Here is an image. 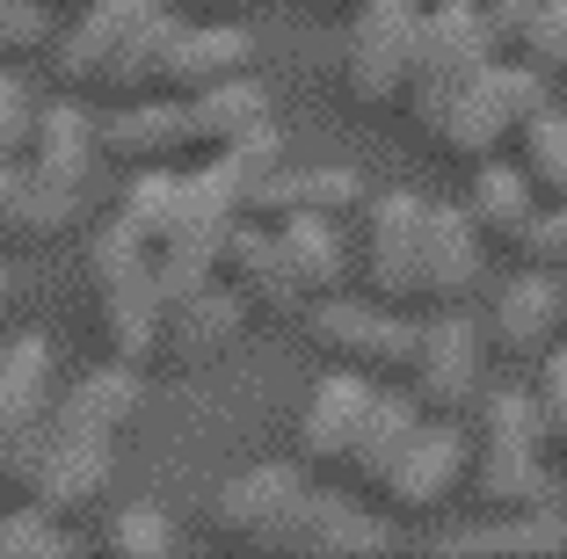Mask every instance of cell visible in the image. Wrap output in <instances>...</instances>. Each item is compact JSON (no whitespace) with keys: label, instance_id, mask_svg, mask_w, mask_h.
Wrapping results in <instances>:
<instances>
[{"label":"cell","instance_id":"obj_1","mask_svg":"<svg viewBox=\"0 0 567 559\" xmlns=\"http://www.w3.org/2000/svg\"><path fill=\"white\" fill-rule=\"evenodd\" d=\"M138 414V363H102V371H87L73 393L51 400V422H44V444H37L30 473H22V487H30V509L44 516H81L95 509V494L110 487V465H117V444L124 428H132Z\"/></svg>","mask_w":567,"mask_h":559},{"label":"cell","instance_id":"obj_2","mask_svg":"<svg viewBox=\"0 0 567 559\" xmlns=\"http://www.w3.org/2000/svg\"><path fill=\"white\" fill-rule=\"evenodd\" d=\"M175 8L167 0H87L73 8V22L51 37V73L66 95H146V66L161 51Z\"/></svg>","mask_w":567,"mask_h":559},{"label":"cell","instance_id":"obj_3","mask_svg":"<svg viewBox=\"0 0 567 559\" xmlns=\"http://www.w3.org/2000/svg\"><path fill=\"white\" fill-rule=\"evenodd\" d=\"M473 501L487 516L546 509V422H538V400L524 385L481 393V422H473Z\"/></svg>","mask_w":567,"mask_h":559},{"label":"cell","instance_id":"obj_4","mask_svg":"<svg viewBox=\"0 0 567 559\" xmlns=\"http://www.w3.org/2000/svg\"><path fill=\"white\" fill-rule=\"evenodd\" d=\"M87 277H95V320L110 356L146 371L161 356V262H153V247L110 218L87 247Z\"/></svg>","mask_w":567,"mask_h":559},{"label":"cell","instance_id":"obj_5","mask_svg":"<svg viewBox=\"0 0 567 559\" xmlns=\"http://www.w3.org/2000/svg\"><path fill=\"white\" fill-rule=\"evenodd\" d=\"M546 87L553 81L538 66H524V59H495V66H481L458 95L444 102V116L430 124V146L444 153V161H473V167L495 161V153L524 132V116L553 102Z\"/></svg>","mask_w":567,"mask_h":559},{"label":"cell","instance_id":"obj_6","mask_svg":"<svg viewBox=\"0 0 567 559\" xmlns=\"http://www.w3.org/2000/svg\"><path fill=\"white\" fill-rule=\"evenodd\" d=\"M495 59H502V37L487 30V15L473 8V0H430L422 22H415V73H408L401 110L430 132L436 116H444V102L481 66H495Z\"/></svg>","mask_w":567,"mask_h":559},{"label":"cell","instance_id":"obj_7","mask_svg":"<svg viewBox=\"0 0 567 559\" xmlns=\"http://www.w3.org/2000/svg\"><path fill=\"white\" fill-rule=\"evenodd\" d=\"M306 342L334 363V371H364V379H408V363H415V320L401 306H379V298H313L306 306Z\"/></svg>","mask_w":567,"mask_h":559},{"label":"cell","instance_id":"obj_8","mask_svg":"<svg viewBox=\"0 0 567 559\" xmlns=\"http://www.w3.org/2000/svg\"><path fill=\"white\" fill-rule=\"evenodd\" d=\"M487 379V328L466 320V306H436L415 334V363H408V393L422 400V414H458L481 407Z\"/></svg>","mask_w":567,"mask_h":559},{"label":"cell","instance_id":"obj_9","mask_svg":"<svg viewBox=\"0 0 567 559\" xmlns=\"http://www.w3.org/2000/svg\"><path fill=\"white\" fill-rule=\"evenodd\" d=\"M415 0H364L350 15V44H342V87L364 110H401L408 73H415Z\"/></svg>","mask_w":567,"mask_h":559},{"label":"cell","instance_id":"obj_10","mask_svg":"<svg viewBox=\"0 0 567 559\" xmlns=\"http://www.w3.org/2000/svg\"><path fill=\"white\" fill-rule=\"evenodd\" d=\"M313 479L291 473V465H255V473L226 479V487L204 501L212 516V538L240 545V552H284L291 545V524H299Z\"/></svg>","mask_w":567,"mask_h":559},{"label":"cell","instance_id":"obj_11","mask_svg":"<svg viewBox=\"0 0 567 559\" xmlns=\"http://www.w3.org/2000/svg\"><path fill=\"white\" fill-rule=\"evenodd\" d=\"M422 211L430 197L415 189H385V197H364V255H357V277L379 306H422Z\"/></svg>","mask_w":567,"mask_h":559},{"label":"cell","instance_id":"obj_12","mask_svg":"<svg viewBox=\"0 0 567 559\" xmlns=\"http://www.w3.org/2000/svg\"><path fill=\"white\" fill-rule=\"evenodd\" d=\"M458 479H473V428L458 422V414H422V428L408 436L401 465L385 473L379 501L401 509V516H430L458 494Z\"/></svg>","mask_w":567,"mask_h":559},{"label":"cell","instance_id":"obj_13","mask_svg":"<svg viewBox=\"0 0 567 559\" xmlns=\"http://www.w3.org/2000/svg\"><path fill=\"white\" fill-rule=\"evenodd\" d=\"M51 422V342L16 334L0 349V487H22Z\"/></svg>","mask_w":567,"mask_h":559},{"label":"cell","instance_id":"obj_14","mask_svg":"<svg viewBox=\"0 0 567 559\" xmlns=\"http://www.w3.org/2000/svg\"><path fill=\"white\" fill-rule=\"evenodd\" d=\"M248 66H255V37L234 15H212V22L175 15L161 51H153V66H146V95H197V87H218Z\"/></svg>","mask_w":567,"mask_h":559},{"label":"cell","instance_id":"obj_15","mask_svg":"<svg viewBox=\"0 0 567 559\" xmlns=\"http://www.w3.org/2000/svg\"><path fill=\"white\" fill-rule=\"evenodd\" d=\"M95 161H102V124L81 110V95L37 102V132H30V146H22V175H30L44 197H59L66 211H81Z\"/></svg>","mask_w":567,"mask_h":559},{"label":"cell","instance_id":"obj_16","mask_svg":"<svg viewBox=\"0 0 567 559\" xmlns=\"http://www.w3.org/2000/svg\"><path fill=\"white\" fill-rule=\"evenodd\" d=\"M567 328V283L553 269L524 262V277H509L495 291V313H487V349L502 363H538Z\"/></svg>","mask_w":567,"mask_h":559},{"label":"cell","instance_id":"obj_17","mask_svg":"<svg viewBox=\"0 0 567 559\" xmlns=\"http://www.w3.org/2000/svg\"><path fill=\"white\" fill-rule=\"evenodd\" d=\"M385 379H364V371H334L313 385V400H306L299 414V465L306 473H350V451L357 436H364V414L371 400H379Z\"/></svg>","mask_w":567,"mask_h":559},{"label":"cell","instance_id":"obj_18","mask_svg":"<svg viewBox=\"0 0 567 559\" xmlns=\"http://www.w3.org/2000/svg\"><path fill=\"white\" fill-rule=\"evenodd\" d=\"M487 269V240L466 218V204H430L422 211V306H466Z\"/></svg>","mask_w":567,"mask_h":559},{"label":"cell","instance_id":"obj_19","mask_svg":"<svg viewBox=\"0 0 567 559\" xmlns=\"http://www.w3.org/2000/svg\"><path fill=\"white\" fill-rule=\"evenodd\" d=\"M364 182H357V167H262V182L248 189V218H262V226H277V218H357L364 211Z\"/></svg>","mask_w":567,"mask_h":559},{"label":"cell","instance_id":"obj_20","mask_svg":"<svg viewBox=\"0 0 567 559\" xmlns=\"http://www.w3.org/2000/svg\"><path fill=\"white\" fill-rule=\"evenodd\" d=\"M240 328H248V298L234 291V283H197V291L167 298L161 313V356L167 363H212L226 356V349L240 342Z\"/></svg>","mask_w":567,"mask_h":559},{"label":"cell","instance_id":"obj_21","mask_svg":"<svg viewBox=\"0 0 567 559\" xmlns=\"http://www.w3.org/2000/svg\"><path fill=\"white\" fill-rule=\"evenodd\" d=\"M218 283H234V291L248 298V313H306L299 283L284 269L277 226H262V218H240V226L226 232V247H218Z\"/></svg>","mask_w":567,"mask_h":559},{"label":"cell","instance_id":"obj_22","mask_svg":"<svg viewBox=\"0 0 567 559\" xmlns=\"http://www.w3.org/2000/svg\"><path fill=\"white\" fill-rule=\"evenodd\" d=\"M102 153L132 161V167L197 161L189 153V124H183V95H132L117 116H102Z\"/></svg>","mask_w":567,"mask_h":559},{"label":"cell","instance_id":"obj_23","mask_svg":"<svg viewBox=\"0 0 567 559\" xmlns=\"http://www.w3.org/2000/svg\"><path fill=\"white\" fill-rule=\"evenodd\" d=\"M385 545H393V530H385L371 509H357V501H342V494L313 487L284 552L291 559H371V552H385Z\"/></svg>","mask_w":567,"mask_h":559},{"label":"cell","instance_id":"obj_24","mask_svg":"<svg viewBox=\"0 0 567 559\" xmlns=\"http://www.w3.org/2000/svg\"><path fill=\"white\" fill-rule=\"evenodd\" d=\"M183 124H189V153L204 161V153H226L240 138L269 132V95L255 87V73H234V81L183 95Z\"/></svg>","mask_w":567,"mask_h":559},{"label":"cell","instance_id":"obj_25","mask_svg":"<svg viewBox=\"0 0 567 559\" xmlns=\"http://www.w3.org/2000/svg\"><path fill=\"white\" fill-rule=\"evenodd\" d=\"M466 218L481 226V240H487V247L517 255L524 232H532V218H538V189H532V175H524L517 161H481V167H473V189H466Z\"/></svg>","mask_w":567,"mask_h":559},{"label":"cell","instance_id":"obj_26","mask_svg":"<svg viewBox=\"0 0 567 559\" xmlns=\"http://www.w3.org/2000/svg\"><path fill=\"white\" fill-rule=\"evenodd\" d=\"M277 247H284V269H291V283H299L306 306L350 283V247H342V218H313V211H306V218H277Z\"/></svg>","mask_w":567,"mask_h":559},{"label":"cell","instance_id":"obj_27","mask_svg":"<svg viewBox=\"0 0 567 559\" xmlns=\"http://www.w3.org/2000/svg\"><path fill=\"white\" fill-rule=\"evenodd\" d=\"M422 428V400L415 393H393V385H379V400H371V414H364V436H357V451H350V487H364V494H379L385 487V473L401 465V451H408V436Z\"/></svg>","mask_w":567,"mask_h":559},{"label":"cell","instance_id":"obj_28","mask_svg":"<svg viewBox=\"0 0 567 559\" xmlns=\"http://www.w3.org/2000/svg\"><path fill=\"white\" fill-rule=\"evenodd\" d=\"M444 559H538V552H567V524L553 509H524V516H495L481 530H451L436 538Z\"/></svg>","mask_w":567,"mask_h":559},{"label":"cell","instance_id":"obj_29","mask_svg":"<svg viewBox=\"0 0 567 559\" xmlns=\"http://www.w3.org/2000/svg\"><path fill=\"white\" fill-rule=\"evenodd\" d=\"M509 146H517V167L532 175L538 197H567V110H553V102L532 110Z\"/></svg>","mask_w":567,"mask_h":559},{"label":"cell","instance_id":"obj_30","mask_svg":"<svg viewBox=\"0 0 567 559\" xmlns=\"http://www.w3.org/2000/svg\"><path fill=\"white\" fill-rule=\"evenodd\" d=\"M175 175H183V167H138L132 189H124V204H117V226H132L146 247L167 240V218H175Z\"/></svg>","mask_w":567,"mask_h":559},{"label":"cell","instance_id":"obj_31","mask_svg":"<svg viewBox=\"0 0 567 559\" xmlns=\"http://www.w3.org/2000/svg\"><path fill=\"white\" fill-rule=\"evenodd\" d=\"M102 545L124 559H167L175 552V530H167V509H153V501H124L117 516H110V530H102Z\"/></svg>","mask_w":567,"mask_h":559},{"label":"cell","instance_id":"obj_32","mask_svg":"<svg viewBox=\"0 0 567 559\" xmlns=\"http://www.w3.org/2000/svg\"><path fill=\"white\" fill-rule=\"evenodd\" d=\"M51 8L44 0H0V66H22V59H51Z\"/></svg>","mask_w":567,"mask_h":559},{"label":"cell","instance_id":"obj_33","mask_svg":"<svg viewBox=\"0 0 567 559\" xmlns=\"http://www.w3.org/2000/svg\"><path fill=\"white\" fill-rule=\"evenodd\" d=\"M73 538L44 509H8L0 516V559H66Z\"/></svg>","mask_w":567,"mask_h":559},{"label":"cell","instance_id":"obj_34","mask_svg":"<svg viewBox=\"0 0 567 559\" xmlns=\"http://www.w3.org/2000/svg\"><path fill=\"white\" fill-rule=\"evenodd\" d=\"M517 59H524V66H538L546 81H567V0H546V8L524 22Z\"/></svg>","mask_w":567,"mask_h":559},{"label":"cell","instance_id":"obj_35","mask_svg":"<svg viewBox=\"0 0 567 559\" xmlns=\"http://www.w3.org/2000/svg\"><path fill=\"white\" fill-rule=\"evenodd\" d=\"M538 422H546V451H567V342H553L546 356H538Z\"/></svg>","mask_w":567,"mask_h":559},{"label":"cell","instance_id":"obj_36","mask_svg":"<svg viewBox=\"0 0 567 559\" xmlns=\"http://www.w3.org/2000/svg\"><path fill=\"white\" fill-rule=\"evenodd\" d=\"M30 132H37V95L16 66H0V161H22Z\"/></svg>","mask_w":567,"mask_h":559},{"label":"cell","instance_id":"obj_37","mask_svg":"<svg viewBox=\"0 0 567 559\" xmlns=\"http://www.w3.org/2000/svg\"><path fill=\"white\" fill-rule=\"evenodd\" d=\"M517 255L538 262V269H553V277H567V197L538 204V218H532V232H524Z\"/></svg>","mask_w":567,"mask_h":559},{"label":"cell","instance_id":"obj_38","mask_svg":"<svg viewBox=\"0 0 567 559\" xmlns=\"http://www.w3.org/2000/svg\"><path fill=\"white\" fill-rule=\"evenodd\" d=\"M473 8L487 15V30H495L502 44H517V37H524V22H532L538 8H546V0H473Z\"/></svg>","mask_w":567,"mask_h":559},{"label":"cell","instance_id":"obj_39","mask_svg":"<svg viewBox=\"0 0 567 559\" xmlns=\"http://www.w3.org/2000/svg\"><path fill=\"white\" fill-rule=\"evenodd\" d=\"M189 8H204V15H248V8H262V0H189Z\"/></svg>","mask_w":567,"mask_h":559},{"label":"cell","instance_id":"obj_40","mask_svg":"<svg viewBox=\"0 0 567 559\" xmlns=\"http://www.w3.org/2000/svg\"><path fill=\"white\" fill-rule=\"evenodd\" d=\"M320 15H357V8H364V0H313Z\"/></svg>","mask_w":567,"mask_h":559},{"label":"cell","instance_id":"obj_41","mask_svg":"<svg viewBox=\"0 0 567 559\" xmlns=\"http://www.w3.org/2000/svg\"><path fill=\"white\" fill-rule=\"evenodd\" d=\"M16 306V277H8V262H0V313Z\"/></svg>","mask_w":567,"mask_h":559},{"label":"cell","instance_id":"obj_42","mask_svg":"<svg viewBox=\"0 0 567 559\" xmlns=\"http://www.w3.org/2000/svg\"><path fill=\"white\" fill-rule=\"evenodd\" d=\"M44 8H87V0H44Z\"/></svg>","mask_w":567,"mask_h":559},{"label":"cell","instance_id":"obj_43","mask_svg":"<svg viewBox=\"0 0 567 559\" xmlns=\"http://www.w3.org/2000/svg\"><path fill=\"white\" fill-rule=\"evenodd\" d=\"M8 175H16V161H0V189H8Z\"/></svg>","mask_w":567,"mask_h":559},{"label":"cell","instance_id":"obj_44","mask_svg":"<svg viewBox=\"0 0 567 559\" xmlns=\"http://www.w3.org/2000/svg\"><path fill=\"white\" fill-rule=\"evenodd\" d=\"M415 8H430V0H415Z\"/></svg>","mask_w":567,"mask_h":559}]
</instances>
